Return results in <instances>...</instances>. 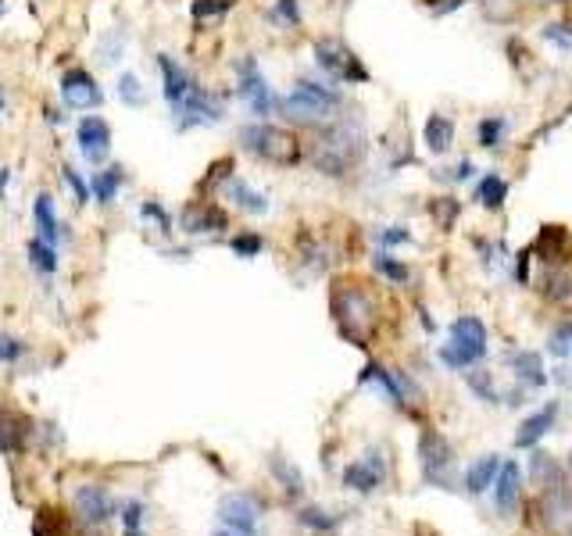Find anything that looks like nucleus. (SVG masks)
I'll use <instances>...</instances> for the list:
<instances>
[{
	"label": "nucleus",
	"mask_w": 572,
	"mask_h": 536,
	"mask_svg": "<svg viewBox=\"0 0 572 536\" xmlns=\"http://www.w3.org/2000/svg\"><path fill=\"white\" fill-rule=\"evenodd\" d=\"M329 311L336 330L344 332V340H351L355 347H368L372 332H376V300L362 283L355 279H336L329 289Z\"/></svg>",
	"instance_id": "f257e3e1"
},
{
	"label": "nucleus",
	"mask_w": 572,
	"mask_h": 536,
	"mask_svg": "<svg viewBox=\"0 0 572 536\" xmlns=\"http://www.w3.org/2000/svg\"><path fill=\"white\" fill-rule=\"evenodd\" d=\"M365 158V132L362 125L351 122H336L319 132V140L312 143V165L319 168L323 175H347L351 168L362 165Z\"/></svg>",
	"instance_id": "f03ea898"
},
{
	"label": "nucleus",
	"mask_w": 572,
	"mask_h": 536,
	"mask_svg": "<svg viewBox=\"0 0 572 536\" xmlns=\"http://www.w3.org/2000/svg\"><path fill=\"white\" fill-rule=\"evenodd\" d=\"M240 143H244L247 154H254L258 162L276 168H293L304 158V147H301L297 132H290L283 125L265 122V119L254 125H244L240 129Z\"/></svg>",
	"instance_id": "7ed1b4c3"
},
{
	"label": "nucleus",
	"mask_w": 572,
	"mask_h": 536,
	"mask_svg": "<svg viewBox=\"0 0 572 536\" xmlns=\"http://www.w3.org/2000/svg\"><path fill=\"white\" fill-rule=\"evenodd\" d=\"M340 104H344V97H340L336 89L312 83V79H301V83L293 86V93H286L276 108L283 111L286 119H297V122H304V125H315V122H326Z\"/></svg>",
	"instance_id": "20e7f679"
},
{
	"label": "nucleus",
	"mask_w": 572,
	"mask_h": 536,
	"mask_svg": "<svg viewBox=\"0 0 572 536\" xmlns=\"http://www.w3.org/2000/svg\"><path fill=\"white\" fill-rule=\"evenodd\" d=\"M487 354V326L476 315H461L450 326V340L440 347V358L450 369H469Z\"/></svg>",
	"instance_id": "39448f33"
},
{
	"label": "nucleus",
	"mask_w": 572,
	"mask_h": 536,
	"mask_svg": "<svg viewBox=\"0 0 572 536\" xmlns=\"http://www.w3.org/2000/svg\"><path fill=\"white\" fill-rule=\"evenodd\" d=\"M315 61H319V68L329 72L333 79H340V83H355L362 86L368 83L372 76H368V68L362 65V58L347 47L344 40H336V37H323V40H315Z\"/></svg>",
	"instance_id": "423d86ee"
},
{
	"label": "nucleus",
	"mask_w": 572,
	"mask_h": 536,
	"mask_svg": "<svg viewBox=\"0 0 572 536\" xmlns=\"http://www.w3.org/2000/svg\"><path fill=\"white\" fill-rule=\"evenodd\" d=\"M418 457H422V476H426V483L450 487L454 451H450V444L440 436V433H433V429L422 433V440H418Z\"/></svg>",
	"instance_id": "0eeeda50"
},
{
	"label": "nucleus",
	"mask_w": 572,
	"mask_h": 536,
	"mask_svg": "<svg viewBox=\"0 0 572 536\" xmlns=\"http://www.w3.org/2000/svg\"><path fill=\"white\" fill-rule=\"evenodd\" d=\"M172 115H175V129L186 132V129H194V125L218 122V119H222V104H218L215 93H207L205 86H194V89L186 93V100H179V104L172 108Z\"/></svg>",
	"instance_id": "6e6552de"
},
{
	"label": "nucleus",
	"mask_w": 572,
	"mask_h": 536,
	"mask_svg": "<svg viewBox=\"0 0 572 536\" xmlns=\"http://www.w3.org/2000/svg\"><path fill=\"white\" fill-rule=\"evenodd\" d=\"M237 93H240V100L258 119H265L272 111V104H276L272 100V89H269V83H265V76H261V68H258L254 58H240L237 61Z\"/></svg>",
	"instance_id": "1a4fd4ad"
},
{
	"label": "nucleus",
	"mask_w": 572,
	"mask_h": 536,
	"mask_svg": "<svg viewBox=\"0 0 572 536\" xmlns=\"http://www.w3.org/2000/svg\"><path fill=\"white\" fill-rule=\"evenodd\" d=\"M258 515H261L258 500L247 494H229V497H222V504H218V519H222V526L233 530V533H240V536L258 533Z\"/></svg>",
	"instance_id": "9d476101"
},
{
	"label": "nucleus",
	"mask_w": 572,
	"mask_h": 536,
	"mask_svg": "<svg viewBox=\"0 0 572 536\" xmlns=\"http://www.w3.org/2000/svg\"><path fill=\"white\" fill-rule=\"evenodd\" d=\"M61 100L69 104V108H76V111H86V108H97L101 100H104V93H101V86L97 79L86 72V68H69L65 76H61Z\"/></svg>",
	"instance_id": "9b49d317"
},
{
	"label": "nucleus",
	"mask_w": 572,
	"mask_h": 536,
	"mask_svg": "<svg viewBox=\"0 0 572 536\" xmlns=\"http://www.w3.org/2000/svg\"><path fill=\"white\" fill-rule=\"evenodd\" d=\"M119 508H122V504L108 494L104 487H79V490H76V511H79V519L86 526H101V522L115 519Z\"/></svg>",
	"instance_id": "f8f14e48"
},
{
	"label": "nucleus",
	"mask_w": 572,
	"mask_h": 536,
	"mask_svg": "<svg viewBox=\"0 0 572 536\" xmlns=\"http://www.w3.org/2000/svg\"><path fill=\"white\" fill-rule=\"evenodd\" d=\"M179 226H183V233H222V229H229V218H226V211L218 205H211V201H190V205L183 207V215H179Z\"/></svg>",
	"instance_id": "ddd939ff"
},
{
	"label": "nucleus",
	"mask_w": 572,
	"mask_h": 536,
	"mask_svg": "<svg viewBox=\"0 0 572 536\" xmlns=\"http://www.w3.org/2000/svg\"><path fill=\"white\" fill-rule=\"evenodd\" d=\"M76 136H79V151L86 162H104L108 158V151H111V125L104 122V119H97V115H86L76 129Z\"/></svg>",
	"instance_id": "4468645a"
},
{
	"label": "nucleus",
	"mask_w": 572,
	"mask_h": 536,
	"mask_svg": "<svg viewBox=\"0 0 572 536\" xmlns=\"http://www.w3.org/2000/svg\"><path fill=\"white\" fill-rule=\"evenodd\" d=\"M158 72H162V93H164V100L175 108L179 100H186V93L194 89V76L179 65V61H172L168 54H158Z\"/></svg>",
	"instance_id": "2eb2a0df"
},
{
	"label": "nucleus",
	"mask_w": 572,
	"mask_h": 536,
	"mask_svg": "<svg viewBox=\"0 0 572 536\" xmlns=\"http://www.w3.org/2000/svg\"><path fill=\"white\" fill-rule=\"evenodd\" d=\"M344 483L355 487L358 494H372L383 483V454L368 451L362 461H351L347 472H344Z\"/></svg>",
	"instance_id": "dca6fc26"
},
{
	"label": "nucleus",
	"mask_w": 572,
	"mask_h": 536,
	"mask_svg": "<svg viewBox=\"0 0 572 536\" xmlns=\"http://www.w3.org/2000/svg\"><path fill=\"white\" fill-rule=\"evenodd\" d=\"M523 483V472H519V465L515 461H508V465H501V472H497V479H493V504L508 515L512 508H515V500H519V487Z\"/></svg>",
	"instance_id": "f3484780"
},
{
	"label": "nucleus",
	"mask_w": 572,
	"mask_h": 536,
	"mask_svg": "<svg viewBox=\"0 0 572 536\" xmlns=\"http://www.w3.org/2000/svg\"><path fill=\"white\" fill-rule=\"evenodd\" d=\"M555 418H558V401H551V405H544L540 412H533L523 426H519V433H515V447H533L551 426H555Z\"/></svg>",
	"instance_id": "a211bd4d"
},
{
	"label": "nucleus",
	"mask_w": 572,
	"mask_h": 536,
	"mask_svg": "<svg viewBox=\"0 0 572 536\" xmlns=\"http://www.w3.org/2000/svg\"><path fill=\"white\" fill-rule=\"evenodd\" d=\"M566 247H569V233H566V226H544L540 236L533 240L530 254H544V261L558 265V261L566 257Z\"/></svg>",
	"instance_id": "6ab92c4d"
},
{
	"label": "nucleus",
	"mask_w": 572,
	"mask_h": 536,
	"mask_svg": "<svg viewBox=\"0 0 572 536\" xmlns=\"http://www.w3.org/2000/svg\"><path fill=\"white\" fill-rule=\"evenodd\" d=\"M540 293L551 300V304H569L572 300V268L569 265H551L547 268V276H544V287H540Z\"/></svg>",
	"instance_id": "aec40b11"
},
{
	"label": "nucleus",
	"mask_w": 572,
	"mask_h": 536,
	"mask_svg": "<svg viewBox=\"0 0 572 536\" xmlns=\"http://www.w3.org/2000/svg\"><path fill=\"white\" fill-rule=\"evenodd\" d=\"M33 226H37V236L43 244H54L58 247V236H61V226H58V215L50 205V194H40L33 201Z\"/></svg>",
	"instance_id": "412c9836"
},
{
	"label": "nucleus",
	"mask_w": 572,
	"mask_h": 536,
	"mask_svg": "<svg viewBox=\"0 0 572 536\" xmlns=\"http://www.w3.org/2000/svg\"><path fill=\"white\" fill-rule=\"evenodd\" d=\"M226 197H229L237 207L250 211V215H265V211H269V197L258 194V190H250L244 179H237V175L226 179Z\"/></svg>",
	"instance_id": "4be33fe9"
},
{
	"label": "nucleus",
	"mask_w": 572,
	"mask_h": 536,
	"mask_svg": "<svg viewBox=\"0 0 572 536\" xmlns=\"http://www.w3.org/2000/svg\"><path fill=\"white\" fill-rule=\"evenodd\" d=\"M122 183H125V172L119 165H111V168H104V172H93V179H90V194H93L97 205H111V201L119 197Z\"/></svg>",
	"instance_id": "5701e85b"
},
{
	"label": "nucleus",
	"mask_w": 572,
	"mask_h": 536,
	"mask_svg": "<svg viewBox=\"0 0 572 536\" xmlns=\"http://www.w3.org/2000/svg\"><path fill=\"white\" fill-rule=\"evenodd\" d=\"M497 472H501V457H497V454H487V457H480L476 465H469V468H465V487H469V494L491 490Z\"/></svg>",
	"instance_id": "b1692460"
},
{
	"label": "nucleus",
	"mask_w": 572,
	"mask_h": 536,
	"mask_svg": "<svg viewBox=\"0 0 572 536\" xmlns=\"http://www.w3.org/2000/svg\"><path fill=\"white\" fill-rule=\"evenodd\" d=\"M422 136H426V147H429L433 154H448L450 143H454V122H450L448 115H429Z\"/></svg>",
	"instance_id": "393cba45"
},
{
	"label": "nucleus",
	"mask_w": 572,
	"mask_h": 536,
	"mask_svg": "<svg viewBox=\"0 0 572 536\" xmlns=\"http://www.w3.org/2000/svg\"><path fill=\"white\" fill-rule=\"evenodd\" d=\"M26 257H29V265H33L40 276H54V272H58V247H54V244H43L40 236L26 244Z\"/></svg>",
	"instance_id": "a878e982"
},
{
	"label": "nucleus",
	"mask_w": 572,
	"mask_h": 536,
	"mask_svg": "<svg viewBox=\"0 0 572 536\" xmlns=\"http://www.w3.org/2000/svg\"><path fill=\"white\" fill-rule=\"evenodd\" d=\"M476 201L487 207V211H501V207H504V201H508V183H504L497 172H491V175L480 183V190H476Z\"/></svg>",
	"instance_id": "bb28decb"
},
{
	"label": "nucleus",
	"mask_w": 572,
	"mask_h": 536,
	"mask_svg": "<svg viewBox=\"0 0 572 536\" xmlns=\"http://www.w3.org/2000/svg\"><path fill=\"white\" fill-rule=\"evenodd\" d=\"M512 365H515V375H519L523 383H530V386H544V383H547V375H544V362H540V354H533V351H519V354H512Z\"/></svg>",
	"instance_id": "cd10ccee"
},
{
	"label": "nucleus",
	"mask_w": 572,
	"mask_h": 536,
	"mask_svg": "<svg viewBox=\"0 0 572 536\" xmlns=\"http://www.w3.org/2000/svg\"><path fill=\"white\" fill-rule=\"evenodd\" d=\"M269 468H272V476H276V479L283 483V490H290V494H297V490L304 487L301 472H297L293 465H286V461L280 457V454H272V457H269Z\"/></svg>",
	"instance_id": "c85d7f7f"
},
{
	"label": "nucleus",
	"mask_w": 572,
	"mask_h": 536,
	"mask_svg": "<svg viewBox=\"0 0 572 536\" xmlns=\"http://www.w3.org/2000/svg\"><path fill=\"white\" fill-rule=\"evenodd\" d=\"M362 379H376L387 394H390V401H397V405H405V394H401V383L390 375V372L383 369V365H365V372H362Z\"/></svg>",
	"instance_id": "c756f323"
},
{
	"label": "nucleus",
	"mask_w": 572,
	"mask_h": 536,
	"mask_svg": "<svg viewBox=\"0 0 572 536\" xmlns=\"http://www.w3.org/2000/svg\"><path fill=\"white\" fill-rule=\"evenodd\" d=\"M547 351H551V358H572V319L547 336Z\"/></svg>",
	"instance_id": "7c9ffc66"
},
{
	"label": "nucleus",
	"mask_w": 572,
	"mask_h": 536,
	"mask_svg": "<svg viewBox=\"0 0 572 536\" xmlns=\"http://www.w3.org/2000/svg\"><path fill=\"white\" fill-rule=\"evenodd\" d=\"M233 4H237V0H194V4H190V15H194L197 22H205V18H218V15L233 11Z\"/></svg>",
	"instance_id": "2f4dec72"
},
{
	"label": "nucleus",
	"mask_w": 572,
	"mask_h": 536,
	"mask_svg": "<svg viewBox=\"0 0 572 536\" xmlns=\"http://www.w3.org/2000/svg\"><path fill=\"white\" fill-rule=\"evenodd\" d=\"M429 215H433V218H437L444 229H450V226H454V218L461 215V205H458L454 197H437V201L429 205Z\"/></svg>",
	"instance_id": "473e14b6"
},
{
	"label": "nucleus",
	"mask_w": 572,
	"mask_h": 536,
	"mask_svg": "<svg viewBox=\"0 0 572 536\" xmlns=\"http://www.w3.org/2000/svg\"><path fill=\"white\" fill-rule=\"evenodd\" d=\"M119 97H122V104H129V108H140L143 104V86H140V79L132 72L119 76Z\"/></svg>",
	"instance_id": "72a5a7b5"
},
{
	"label": "nucleus",
	"mask_w": 572,
	"mask_h": 536,
	"mask_svg": "<svg viewBox=\"0 0 572 536\" xmlns=\"http://www.w3.org/2000/svg\"><path fill=\"white\" fill-rule=\"evenodd\" d=\"M229 247H233L237 257H258L261 247H265V240H261L258 233H237V236L229 240Z\"/></svg>",
	"instance_id": "f704fd0d"
},
{
	"label": "nucleus",
	"mask_w": 572,
	"mask_h": 536,
	"mask_svg": "<svg viewBox=\"0 0 572 536\" xmlns=\"http://www.w3.org/2000/svg\"><path fill=\"white\" fill-rule=\"evenodd\" d=\"M22 358H26V343L7 336V332H0V365H18Z\"/></svg>",
	"instance_id": "c9c22d12"
},
{
	"label": "nucleus",
	"mask_w": 572,
	"mask_h": 536,
	"mask_svg": "<svg viewBox=\"0 0 572 536\" xmlns=\"http://www.w3.org/2000/svg\"><path fill=\"white\" fill-rule=\"evenodd\" d=\"M465 383H469L483 401H497V386L491 383V372H465Z\"/></svg>",
	"instance_id": "e433bc0d"
},
{
	"label": "nucleus",
	"mask_w": 572,
	"mask_h": 536,
	"mask_svg": "<svg viewBox=\"0 0 572 536\" xmlns=\"http://www.w3.org/2000/svg\"><path fill=\"white\" fill-rule=\"evenodd\" d=\"M376 272H383L387 279H397V283L408 279V268H405L401 261H394L390 254H376Z\"/></svg>",
	"instance_id": "4c0bfd02"
},
{
	"label": "nucleus",
	"mask_w": 572,
	"mask_h": 536,
	"mask_svg": "<svg viewBox=\"0 0 572 536\" xmlns=\"http://www.w3.org/2000/svg\"><path fill=\"white\" fill-rule=\"evenodd\" d=\"M140 218L158 222V229H162V233H172V218H168V211H164L158 201H143V205H140Z\"/></svg>",
	"instance_id": "58836bf2"
},
{
	"label": "nucleus",
	"mask_w": 572,
	"mask_h": 536,
	"mask_svg": "<svg viewBox=\"0 0 572 536\" xmlns=\"http://www.w3.org/2000/svg\"><path fill=\"white\" fill-rule=\"evenodd\" d=\"M297 522L308 526V530H333V526H336V519H329L326 511H319V508H304V511L297 515Z\"/></svg>",
	"instance_id": "ea45409f"
},
{
	"label": "nucleus",
	"mask_w": 572,
	"mask_h": 536,
	"mask_svg": "<svg viewBox=\"0 0 572 536\" xmlns=\"http://www.w3.org/2000/svg\"><path fill=\"white\" fill-rule=\"evenodd\" d=\"M504 132V119H483L480 122V147H497Z\"/></svg>",
	"instance_id": "a19ab883"
},
{
	"label": "nucleus",
	"mask_w": 572,
	"mask_h": 536,
	"mask_svg": "<svg viewBox=\"0 0 572 536\" xmlns=\"http://www.w3.org/2000/svg\"><path fill=\"white\" fill-rule=\"evenodd\" d=\"M119 519H122L125 530H140V526H143V504H140V500H122Z\"/></svg>",
	"instance_id": "79ce46f5"
},
{
	"label": "nucleus",
	"mask_w": 572,
	"mask_h": 536,
	"mask_svg": "<svg viewBox=\"0 0 572 536\" xmlns=\"http://www.w3.org/2000/svg\"><path fill=\"white\" fill-rule=\"evenodd\" d=\"M65 183L72 186V194H76V201H79V205H86V201L93 197V194H90V183H86V179H82L72 165H65Z\"/></svg>",
	"instance_id": "37998d69"
},
{
	"label": "nucleus",
	"mask_w": 572,
	"mask_h": 536,
	"mask_svg": "<svg viewBox=\"0 0 572 536\" xmlns=\"http://www.w3.org/2000/svg\"><path fill=\"white\" fill-rule=\"evenodd\" d=\"M276 18H283L286 26L301 22V4L297 0H276Z\"/></svg>",
	"instance_id": "c03bdc74"
},
{
	"label": "nucleus",
	"mask_w": 572,
	"mask_h": 536,
	"mask_svg": "<svg viewBox=\"0 0 572 536\" xmlns=\"http://www.w3.org/2000/svg\"><path fill=\"white\" fill-rule=\"evenodd\" d=\"M408 240H411V233H408V229H401V226H390V229H383V233H379V244H383V247L408 244Z\"/></svg>",
	"instance_id": "a18cd8bd"
},
{
	"label": "nucleus",
	"mask_w": 572,
	"mask_h": 536,
	"mask_svg": "<svg viewBox=\"0 0 572 536\" xmlns=\"http://www.w3.org/2000/svg\"><path fill=\"white\" fill-rule=\"evenodd\" d=\"M544 40L558 43V47H572V33H566V26H544Z\"/></svg>",
	"instance_id": "49530a36"
},
{
	"label": "nucleus",
	"mask_w": 572,
	"mask_h": 536,
	"mask_svg": "<svg viewBox=\"0 0 572 536\" xmlns=\"http://www.w3.org/2000/svg\"><path fill=\"white\" fill-rule=\"evenodd\" d=\"M429 7H433V15H450V11H458L465 0H426Z\"/></svg>",
	"instance_id": "de8ad7c7"
},
{
	"label": "nucleus",
	"mask_w": 572,
	"mask_h": 536,
	"mask_svg": "<svg viewBox=\"0 0 572 536\" xmlns=\"http://www.w3.org/2000/svg\"><path fill=\"white\" fill-rule=\"evenodd\" d=\"M469 175H472V162H461V165L454 168V179H458V183H461V179H469Z\"/></svg>",
	"instance_id": "09e8293b"
},
{
	"label": "nucleus",
	"mask_w": 572,
	"mask_h": 536,
	"mask_svg": "<svg viewBox=\"0 0 572 536\" xmlns=\"http://www.w3.org/2000/svg\"><path fill=\"white\" fill-rule=\"evenodd\" d=\"M4 108H7V93H4V86H0V119H4Z\"/></svg>",
	"instance_id": "8fccbe9b"
},
{
	"label": "nucleus",
	"mask_w": 572,
	"mask_h": 536,
	"mask_svg": "<svg viewBox=\"0 0 572 536\" xmlns=\"http://www.w3.org/2000/svg\"><path fill=\"white\" fill-rule=\"evenodd\" d=\"M215 536H240V533H233V530H222V533H215Z\"/></svg>",
	"instance_id": "3c124183"
},
{
	"label": "nucleus",
	"mask_w": 572,
	"mask_h": 536,
	"mask_svg": "<svg viewBox=\"0 0 572 536\" xmlns=\"http://www.w3.org/2000/svg\"><path fill=\"white\" fill-rule=\"evenodd\" d=\"M122 536H140V530H125Z\"/></svg>",
	"instance_id": "603ef678"
},
{
	"label": "nucleus",
	"mask_w": 572,
	"mask_h": 536,
	"mask_svg": "<svg viewBox=\"0 0 572 536\" xmlns=\"http://www.w3.org/2000/svg\"><path fill=\"white\" fill-rule=\"evenodd\" d=\"M555 4H569V0H555Z\"/></svg>",
	"instance_id": "864d4df0"
},
{
	"label": "nucleus",
	"mask_w": 572,
	"mask_h": 536,
	"mask_svg": "<svg viewBox=\"0 0 572 536\" xmlns=\"http://www.w3.org/2000/svg\"><path fill=\"white\" fill-rule=\"evenodd\" d=\"M0 15H4V0H0Z\"/></svg>",
	"instance_id": "5fc2aeb1"
},
{
	"label": "nucleus",
	"mask_w": 572,
	"mask_h": 536,
	"mask_svg": "<svg viewBox=\"0 0 572 536\" xmlns=\"http://www.w3.org/2000/svg\"><path fill=\"white\" fill-rule=\"evenodd\" d=\"M569 468H572V454H569Z\"/></svg>",
	"instance_id": "6e6d98bb"
}]
</instances>
